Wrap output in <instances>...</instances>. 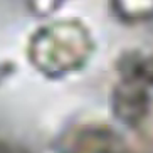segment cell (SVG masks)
I'll use <instances>...</instances> for the list:
<instances>
[{
	"label": "cell",
	"instance_id": "6da1fadb",
	"mask_svg": "<svg viewBox=\"0 0 153 153\" xmlns=\"http://www.w3.org/2000/svg\"><path fill=\"white\" fill-rule=\"evenodd\" d=\"M29 59L45 76H64L82 68L93 52L91 32L77 19H64L37 29L29 41Z\"/></svg>",
	"mask_w": 153,
	"mask_h": 153
},
{
	"label": "cell",
	"instance_id": "7a4b0ae2",
	"mask_svg": "<svg viewBox=\"0 0 153 153\" xmlns=\"http://www.w3.org/2000/svg\"><path fill=\"white\" fill-rule=\"evenodd\" d=\"M113 14L125 24L153 20V0H109Z\"/></svg>",
	"mask_w": 153,
	"mask_h": 153
},
{
	"label": "cell",
	"instance_id": "3957f363",
	"mask_svg": "<svg viewBox=\"0 0 153 153\" xmlns=\"http://www.w3.org/2000/svg\"><path fill=\"white\" fill-rule=\"evenodd\" d=\"M66 0H29L30 10L37 15H49L61 7Z\"/></svg>",
	"mask_w": 153,
	"mask_h": 153
}]
</instances>
